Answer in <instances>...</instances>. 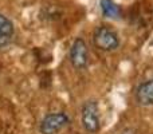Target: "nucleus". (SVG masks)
I'll return each mask as SVG.
<instances>
[{
  "instance_id": "obj_2",
  "label": "nucleus",
  "mask_w": 153,
  "mask_h": 134,
  "mask_svg": "<svg viewBox=\"0 0 153 134\" xmlns=\"http://www.w3.org/2000/svg\"><path fill=\"white\" fill-rule=\"evenodd\" d=\"M81 118H82V126L85 127L87 133H97L101 129V121H100V110L98 105L94 101H87L83 103L81 110Z\"/></svg>"
},
{
  "instance_id": "obj_1",
  "label": "nucleus",
  "mask_w": 153,
  "mask_h": 134,
  "mask_svg": "<svg viewBox=\"0 0 153 134\" xmlns=\"http://www.w3.org/2000/svg\"><path fill=\"white\" fill-rule=\"evenodd\" d=\"M93 43L98 50L102 51H114L120 47V36L113 28L108 26H100L94 31Z\"/></svg>"
},
{
  "instance_id": "obj_5",
  "label": "nucleus",
  "mask_w": 153,
  "mask_h": 134,
  "mask_svg": "<svg viewBox=\"0 0 153 134\" xmlns=\"http://www.w3.org/2000/svg\"><path fill=\"white\" fill-rule=\"evenodd\" d=\"M136 101L141 106H153V79L143 82L137 87Z\"/></svg>"
},
{
  "instance_id": "obj_7",
  "label": "nucleus",
  "mask_w": 153,
  "mask_h": 134,
  "mask_svg": "<svg viewBox=\"0 0 153 134\" xmlns=\"http://www.w3.org/2000/svg\"><path fill=\"white\" fill-rule=\"evenodd\" d=\"M100 8L105 18L118 19L121 16V8L114 0H100Z\"/></svg>"
},
{
  "instance_id": "obj_3",
  "label": "nucleus",
  "mask_w": 153,
  "mask_h": 134,
  "mask_svg": "<svg viewBox=\"0 0 153 134\" xmlns=\"http://www.w3.org/2000/svg\"><path fill=\"white\" fill-rule=\"evenodd\" d=\"M70 124V118L65 113L47 114L40 122L39 130L42 134H56Z\"/></svg>"
},
{
  "instance_id": "obj_6",
  "label": "nucleus",
  "mask_w": 153,
  "mask_h": 134,
  "mask_svg": "<svg viewBox=\"0 0 153 134\" xmlns=\"http://www.w3.org/2000/svg\"><path fill=\"white\" fill-rule=\"evenodd\" d=\"M15 27L5 15L0 13V48H4L12 42Z\"/></svg>"
},
{
  "instance_id": "obj_8",
  "label": "nucleus",
  "mask_w": 153,
  "mask_h": 134,
  "mask_svg": "<svg viewBox=\"0 0 153 134\" xmlns=\"http://www.w3.org/2000/svg\"><path fill=\"white\" fill-rule=\"evenodd\" d=\"M120 134H136V130L132 129V127H128V129H124Z\"/></svg>"
},
{
  "instance_id": "obj_4",
  "label": "nucleus",
  "mask_w": 153,
  "mask_h": 134,
  "mask_svg": "<svg viewBox=\"0 0 153 134\" xmlns=\"http://www.w3.org/2000/svg\"><path fill=\"white\" fill-rule=\"evenodd\" d=\"M70 62L76 70H83L89 63V48L82 38H76L70 48Z\"/></svg>"
}]
</instances>
